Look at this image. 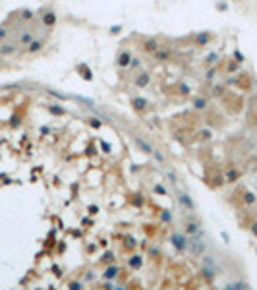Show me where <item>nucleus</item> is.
Returning a JSON list of instances; mask_svg holds the SVG:
<instances>
[{
    "instance_id": "nucleus-14",
    "label": "nucleus",
    "mask_w": 257,
    "mask_h": 290,
    "mask_svg": "<svg viewBox=\"0 0 257 290\" xmlns=\"http://www.w3.org/2000/svg\"><path fill=\"white\" fill-rule=\"evenodd\" d=\"M207 62H217V54H209V58H207Z\"/></svg>"
},
{
    "instance_id": "nucleus-16",
    "label": "nucleus",
    "mask_w": 257,
    "mask_h": 290,
    "mask_svg": "<svg viewBox=\"0 0 257 290\" xmlns=\"http://www.w3.org/2000/svg\"><path fill=\"white\" fill-rule=\"evenodd\" d=\"M246 201H248V203L253 201V195H251V193H248V195H246Z\"/></svg>"
},
{
    "instance_id": "nucleus-11",
    "label": "nucleus",
    "mask_w": 257,
    "mask_h": 290,
    "mask_svg": "<svg viewBox=\"0 0 257 290\" xmlns=\"http://www.w3.org/2000/svg\"><path fill=\"white\" fill-rule=\"evenodd\" d=\"M114 275H116V269H108V271H106V276H108V279H112Z\"/></svg>"
},
{
    "instance_id": "nucleus-4",
    "label": "nucleus",
    "mask_w": 257,
    "mask_h": 290,
    "mask_svg": "<svg viewBox=\"0 0 257 290\" xmlns=\"http://www.w3.org/2000/svg\"><path fill=\"white\" fill-rule=\"evenodd\" d=\"M207 41H209V33H199V35H197V43H199V45H205Z\"/></svg>"
},
{
    "instance_id": "nucleus-13",
    "label": "nucleus",
    "mask_w": 257,
    "mask_h": 290,
    "mask_svg": "<svg viewBox=\"0 0 257 290\" xmlns=\"http://www.w3.org/2000/svg\"><path fill=\"white\" fill-rule=\"evenodd\" d=\"M145 81H147V76H141V78L139 79H137V83H139V85H143V83Z\"/></svg>"
},
{
    "instance_id": "nucleus-7",
    "label": "nucleus",
    "mask_w": 257,
    "mask_h": 290,
    "mask_svg": "<svg viewBox=\"0 0 257 290\" xmlns=\"http://www.w3.org/2000/svg\"><path fill=\"white\" fill-rule=\"evenodd\" d=\"M31 41H33V37L29 35V33H25V35H21V43H23V45H27V43H31Z\"/></svg>"
},
{
    "instance_id": "nucleus-9",
    "label": "nucleus",
    "mask_w": 257,
    "mask_h": 290,
    "mask_svg": "<svg viewBox=\"0 0 257 290\" xmlns=\"http://www.w3.org/2000/svg\"><path fill=\"white\" fill-rule=\"evenodd\" d=\"M136 106H137V108L141 110V108L145 106V101H143V99H136Z\"/></svg>"
},
{
    "instance_id": "nucleus-12",
    "label": "nucleus",
    "mask_w": 257,
    "mask_h": 290,
    "mask_svg": "<svg viewBox=\"0 0 257 290\" xmlns=\"http://www.w3.org/2000/svg\"><path fill=\"white\" fill-rule=\"evenodd\" d=\"M197 106H199V108H203V106H205V101H203V99H197Z\"/></svg>"
},
{
    "instance_id": "nucleus-18",
    "label": "nucleus",
    "mask_w": 257,
    "mask_h": 290,
    "mask_svg": "<svg viewBox=\"0 0 257 290\" xmlns=\"http://www.w3.org/2000/svg\"><path fill=\"white\" fill-rule=\"evenodd\" d=\"M4 35H6V31L4 29H0V37H4Z\"/></svg>"
},
{
    "instance_id": "nucleus-5",
    "label": "nucleus",
    "mask_w": 257,
    "mask_h": 290,
    "mask_svg": "<svg viewBox=\"0 0 257 290\" xmlns=\"http://www.w3.org/2000/svg\"><path fill=\"white\" fill-rule=\"evenodd\" d=\"M118 62H120V66H126L128 62H130V54H128V52L120 54V60H118Z\"/></svg>"
},
{
    "instance_id": "nucleus-3",
    "label": "nucleus",
    "mask_w": 257,
    "mask_h": 290,
    "mask_svg": "<svg viewBox=\"0 0 257 290\" xmlns=\"http://www.w3.org/2000/svg\"><path fill=\"white\" fill-rule=\"evenodd\" d=\"M54 14H52V12H48L47 16H45V18H43V21H45V25H52V23H54Z\"/></svg>"
},
{
    "instance_id": "nucleus-1",
    "label": "nucleus",
    "mask_w": 257,
    "mask_h": 290,
    "mask_svg": "<svg viewBox=\"0 0 257 290\" xmlns=\"http://www.w3.org/2000/svg\"><path fill=\"white\" fill-rule=\"evenodd\" d=\"M133 141L137 143V147H139L141 151H145V153H151V151H153V149H151V145H147V143H145V141H143L141 138H136Z\"/></svg>"
},
{
    "instance_id": "nucleus-6",
    "label": "nucleus",
    "mask_w": 257,
    "mask_h": 290,
    "mask_svg": "<svg viewBox=\"0 0 257 290\" xmlns=\"http://www.w3.org/2000/svg\"><path fill=\"white\" fill-rule=\"evenodd\" d=\"M145 48H147V51H157V43L155 41H147L145 43Z\"/></svg>"
},
{
    "instance_id": "nucleus-15",
    "label": "nucleus",
    "mask_w": 257,
    "mask_h": 290,
    "mask_svg": "<svg viewBox=\"0 0 257 290\" xmlns=\"http://www.w3.org/2000/svg\"><path fill=\"white\" fill-rule=\"evenodd\" d=\"M187 230H190V232H195L197 226H195V224H187Z\"/></svg>"
},
{
    "instance_id": "nucleus-2",
    "label": "nucleus",
    "mask_w": 257,
    "mask_h": 290,
    "mask_svg": "<svg viewBox=\"0 0 257 290\" xmlns=\"http://www.w3.org/2000/svg\"><path fill=\"white\" fill-rule=\"evenodd\" d=\"M174 244L178 246V248H186V240H184V236H178V234H174Z\"/></svg>"
},
{
    "instance_id": "nucleus-8",
    "label": "nucleus",
    "mask_w": 257,
    "mask_h": 290,
    "mask_svg": "<svg viewBox=\"0 0 257 290\" xmlns=\"http://www.w3.org/2000/svg\"><path fill=\"white\" fill-rule=\"evenodd\" d=\"M166 56H168V52H166V51H157V58H159V60H164V58H166Z\"/></svg>"
},
{
    "instance_id": "nucleus-10",
    "label": "nucleus",
    "mask_w": 257,
    "mask_h": 290,
    "mask_svg": "<svg viewBox=\"0 0 257 290\" xmlns=\"http://www.w3.org/2000/svg\"><path fill=\"white\" fill-rule=\"evenodd\" d=\"M41 45H43L41 41H37V43H31V46H29V48H31V51H37V48H41Z\"/></svg>"
},
{
    "instance_id": "nucleus-17",
    "label": "nucleus",
    "mask_w": 257,
    "mask_h": 290,
    "mask_svg": "<svg viewBox=\"0 0 257 290\" xmlns=\"http://www.w3.org/2000/svg\"><path fill=\"white\" fill-rule=\"evenodd\" d=\"M12 51H14L12 46H4V48H2V52H12Z\"/></svg>"
}]
</instances>
